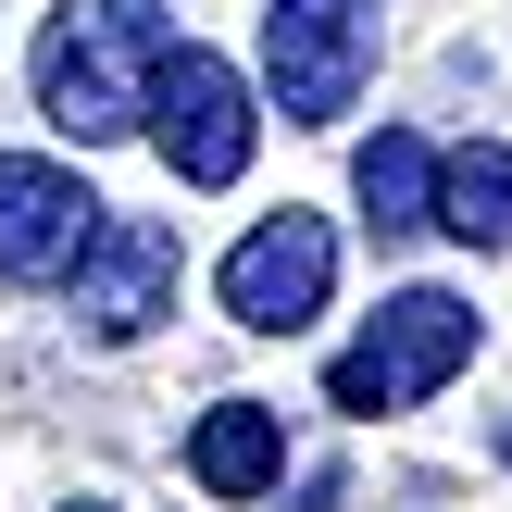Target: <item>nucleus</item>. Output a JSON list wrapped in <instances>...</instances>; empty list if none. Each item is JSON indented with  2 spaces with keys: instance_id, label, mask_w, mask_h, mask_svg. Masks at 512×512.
<instances>
[{
  "instance_id": "obj_11",
  "label": "nucleus",
  "mask_w": 512,
  "mask_h": 512,
  "mask_svg": "<svg viewBox=\"0 0 512 512\" xmlns=\"http://www.w3.org/2000/svg\"><path fill=\"white\" fill-rule=\"evenodd\" d=\"M75 512H113V500H75Z\"/></svg>"
},
{
  "instance_id": "obj_10",
  "label": "nucleus",
  "mask_w": 512,
  "mask_h": 512,
  "mask_svg": "<svg viewBox=\"0 0 512 512\" xmlns=\"http://www.w3.org/2000/svg\"><path fill=\"white\" fill-rule=\"evenodd\" d=\"M438 225H450L463 250H512V150H500V138L438 150Z\"/></svg>"
},
{
  "instance_id": "obj_6",
  "label": "nucleus",
  "mask_w": 512,
  "mask_h": 512,
  "mask_svg": "<svg viewBox=\"0 0 512 512\" xmlns=\"http://www.w3.org/2000/svg\"><path fill=\"white\" fill-rule=\"evenodd\" d=\"M325 288H338L325 213H263L238 250H225V313H238L250 338H300V325L325 313Z\"/></svg>"
},
{
  "instance_id": "obj_2",
  "label": "nucleus",
  "mask_w": 512,
  "mask_h": 512,
  "mask_svg": "<svg viewBox=\"0 0 512 512\" xmlns=\"http://www.w3.org/2000/svg\"><path fill=\"white\" fill-rule=\"evenodd\" d=\"M463 363H475V300L400 288L388 313H375L363 338L325 363V400H338V413H413V400H438Z\"/></svg>"
},
{
  "instance_id": "obj_9",
  "label": "nucleus",
  "mask_w": 512,
  "mask_h": 512,
  "mask_svg": "<svg viewBox=\"0 0 512 512\" xmlns=\"http://www.w3.org/2000/svg\"><path fill=\"white\" fill-rule=\"evenodd\" d=\"M350 200H363L375 238H413V225H438V150H425L413 125H375L363 163H350Z\"/></svg>"
},
{
  "instance_id": "obj_7",
  "label": "nucleus",
  "mask_w": 512,
  "mask_h": 512,
  "mask_svg": "<svg viewBox=\"0 0 512 512\" xmlns=\"http://www.w3.org/2000/svg\"><path fill=\"white\" fill-rule=\"evenodd\" d=\"M100 238V200L75 163H38V150H0V275H75V250Z\"/></svg>"
},
{
  "instance_id": "obj_3",
  "label": "nucleus",
  "mask_w": 512,
  "mask_h": 512,
  "mask_svg": "<svg viewBox=\"0 0 512 512\" xmlns=\"http://www.w3.org/2000/svg\"><path fill=\"white\" fill-rule=\"evenodd\" d=\"M250 138H263V113H250V75L225 63V50H163V75H150V150L175 163V188H238L250 175Z\"/></svg>"
},
{
  "instance_id": "obj_5",
  "label": "nucleus",
  "mask_w": 512,
  "mask_h": 512,
  "mask_svg": "<svg viewBox=\"0 0 512 512\" xmlns=\"http://www.w3.org/2000/svg\"><path fill=\"white\" fill-rule=\"evenodd\" d=\"M175 288H188V250H175V225L150 213H100V238L75 250V325L88 338H150V325L175 313Z\"/></svg>"
},
{
  "instance_id": "obj_1",
  "label": "nucleus",
  "mask_w": 512,
  "mask_h": 512,
  "mask_svg": "<svg viewBox=\"0 0 512 512\" xmlns=\"http://www.w3.org/2000/svg\"><path fill=\"white\" fill-rule=\"evenodd\" d=\"M163 50H175V13H163V0H63V13L38 25V113L63 125L75 150L138 138Z\"/></svg>"
},
{
  "instance_id": "obj_8",
  "label": "nucleus",
  "mask_w": 512,
  "mask_h": 512,
  "mask_svg": "<svg viewBox=\"0 0 512 512\" xmlns=\"http://www.w3.org/2000/svg\"><path fill=\"white\" fill-rule=\"evenodd\" d=\"M188 475L213 500H275V475H288V425H275L263 400H213V413L188 425Z\"/></svg>"
},
{
  "instance_id": "obj_4",
  "label": "nucleus",
  "mask_w": 512,
  "mask_h": 512,
  "mask_svg": "<svg viewBox=\"0 0 512 512\" xmlns=\"http://www.w3.org/2000/svg\"><path fill=\"white\" fill-rule=\"evenodd\" d=\"M263 75L288 125H338L375 88V0H275L263 13Z\"/></svg>"
}]
</instances>
